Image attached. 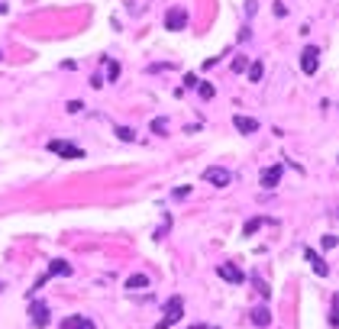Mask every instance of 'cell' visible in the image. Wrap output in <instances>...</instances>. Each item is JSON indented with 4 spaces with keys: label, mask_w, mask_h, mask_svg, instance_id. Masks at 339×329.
<instances>
[{
    "label": "cell",
    "mask_w": 339,
    "mask_h": 329,
    "mask_svg": "<svg viewBox=\"0 0 339 329\" xmlns=\"http://www.w3.org/2000/svg\"><path fill=\"white\" fill-rule=\"evenodd\" d=\"M181 317H184V297H171V300L165 304V317L159 320V329H168V326H174Z\"/></svg>",
    "instance_id": "6da1fadb"
},
{
    "label": "cell",
    "mask_w": 339,
    "mask_h": 329,
    "mask_svg": "<svg viewBox=\"0 0 339 329\" xmlns=\"http://www.w3.org/2000/svg\"><path fill=\"white\" fill-rule=\"evenodd\" d=\"M29 323L36 329H42V326L52 323V307L45 304V300H32V304H29Z\"/></svg>",
    "instance_id": "7a4b0ae2"
},
{
    "label": "cell",
    "mask_w": 339,
    "mask_h": 329,
    "mask_svg": "<svg viewBox=\"0 0 339 329\" xmlns=\"http://www.w3.org/2000/svg\"><path fill=\"white\" fill-rule=\"evenodd\" d=\"M49 152L62 155V159H84V149L71 146V142H65V139H52L49 142Z\"/></svg>",
    "instance_id": "3957f363"
},
{
    "label": "cell",
    "mask_w": 339,
    "mask_h": 329,
    "mask_svg": "<svg viewBox=\"0 0 339 329\" xmlns=\"http://www.w3.org/2000/svg\"><path fill=\"white\" fill-rule=\"evenodd\" d=\"M184 26H187V10H184V6H171V10L165 13V29L181 32Z\"/></svg>",
    "instance_id": "277c9868"
},
{
    "label": "cell",
    "mask_w": 339,
    "mask_h": 329,
    "mask_svg": "<svg viewBox=\"0 0 339 329\" xmlns=\"http://www.w3.org/2000/svg\"><path fill=\"white\" fill-rule=\"evenodd\" d=\"M301 68H304V74H317V68H320V49L317 45H307L301 52Z\"/></svg>",
    "instance_id": "5b68a950"
},
{
    "label": "cell",
    "mask_w": 339,
    "mask_h": 329,
    "mask_svg": "<svg viewBox=\"0 0 339 329\" xmlns=\"http://www.w3.org/2000/svg\"><path fill=\"white\" fill-rule=\"evenodd\" d=\"M203 181L213 184V187H229V184H233V174H229L226 168H207L203 171Z\"/></svg>",
    "instance_id": "8992f818"
},
{
    "label": "cell",
    "mask_w": 339,
    "mask_h": 329,
    "mask_svg": "<svg viewBox=\"0 0 339 329\" xmlns=\"http://www.w3.org/2000/svg\"><path fill=\"white\" fill-rule=\"evenodd\" d=\"M281 174H284V164H271V168L262 171V187H278V181H281Z\"/></svg>",
    "instance_id": "52a82bcc"
},
{
    "label": "cell",
    "mask_w": 339,
    "mask_h": 329,
    "mask_svg": "<svg viewBox=\"0 0 339 329\" xmlns=\"http://www.w3.org/2000/svg\"><path fill=\"white\" fill-rule=\"evenodd\" d=\"M216 274H220L223 281H229V284H242V281H246V274L236 268V265H220V268H216Z\"/></svg>",
    "instance_id": "ba28073f"
},
{
    "label": "cell",
    "mask_w": 339,
    "mask_h": 329,
    "mask_svg": "<svg viewBox=\"0 0 339 329\" xmlns=\"http://www.w3.org/2000/svg\"><path fill=\"white\" fill-rule=\"evenodd\" d=\"M304 258H307V262H310V268H314L317 274H320V278H327V274H330V268H327V262H323V258L317 255L314 249H307V252H304Z\"/></svg>",
    "instance_id": "9c48e42d"
},
{
    "label": "cell",
    "mask_w": 339,
    "mask_h": 329,
    "mask_svg": "<svg viewBox=\"0 0 339 329\" xmlns=\"http://www.w3.org/2000/svg\"><path fill=\"white\" fill-rule=\"evenodd\" d=\"M233 126L239 129V133H246V136H252V133H259V123L252 120V116H233Z\"/></svg>",
    "instance_id": "30bf717a"
},
{
    "label": "cell",
    "mask_w": 339,
    "mask_h": 329,
    "mask_svg": "<svg viewBox=\"0 0 339 329\" xmlns=\"http://www.w3.org/2000/svg\"><path fill=\"white\" fill-rule=\"evenodd\" d=\"M58 329H94V323L87 317H65Z\"/></svg>",
    "instance_id": "8fae6325"
},
{
    "label": "cell",
    "mask_w": 339,
    "mask_h": 329,
    "mask_svg": "<svg viewBox=\"0 0 339 329\" xmlns=\"http://www.w3.org/2000/svg\"><path fill=\"white\" fill-rule=\"evenodd\" d=\"M252 323H255V326H268V323H271L268 307H255V310H252Z\"/></svg>",
    "instance_id": "7c38bea8"
},
{
    "label": "cell",
    "mask_w": 339,
    "mask_h": 329,
    "mask_svg": "<svg viewBox=\"0 0 339 329\" xmlns=\"http://www.w3.org/2000/svg\"><path fill=\"white\" fill-rule=\"evenodd\" d=\"M126 287H130V291H142V287H149V278L146 274H130V278H126Z\"/></svg>",
    "instance_id": "4fadbf2b"
},
{
    "label": "cell",
    "mask_w": 339,
    "mask_h": 329,
    "mask_svg": "<svg viewBox=\"0 0 339 329\" xmlns=\"http://www.w3.org/2000/svg\"><path fill=\"white\" fill-rule=\"evenodd\" d=\"M49 274H58V278H65V274H71V265L62 262V258H55V262L49 265Z\"/></svg>",
    "instance_id": "5bb4252c"
},
{
    "label": "cell",
    "mask_w": 339,
    "mask_h": 329,
    "mask_svg": "<svg viewBox=\"0 0 339 329\" xmlns=\"http://www.w3.org/2000/svg\"><path fill=\"white\" fill-rule=\"evenodd\" d=\"M246 71H249V81H252V84H259L262 74H265V65H262V61H255V65H249V68H246Z\"/></svg>",
    "instance_id": "9a60e30c"
},
{
    "label": "cell",
    "mask_w": 339,
    "mask_h": 329,
    "mask_svg": "<svg viewBox=\"0 0 339 329\" xmlns=\"http://www.w3.org/2000/svg\"><path fill=\"white\" fill-rule=\"evenodd\" d=\"M117 136H120L123 142H133V139H136V133H133L130 126H117Z\"/></svg>",
    "instance_id": "2e32d148"
},
{
    "label": "cell",
    "mask_w": 339,
    "mask_h": 329,
    "mask_svg": "<svg viewBox=\"0 0 339 329\" xmlns=\"http://www.w3.org/2000/svg\"><path fill=\"white\" fill-rule=\"evenodd\" d=\"M197 87H200V97H203V100H213V94H216L213 84H200V81H197Z\"/></svg>",
    "instance_id": "e0dca14e"
},
{
    "label": "cell",
    "mask_w": 339,
    "mask_h": 329,
    "mask_svg": "<svg viewBox=\"0 0 339 329\" xmlns=\"http://www.w3.org/2000/svg\"><path fill=\"white\" fill-rule=\"evenodd\" d=\"M165 129H168V120H152V133L165 136Z\"/></svg>",
    "instance_id": "ac0fdd59"
},
{
    "label": "cell",
    "mask_w": 339,
    "mask_h": 329,
    "mask_svg": "<svg viewBox=\"0 0 339 329\" xmlns=\"http://www.w3.org/2000/svg\"><path fill=\"white\" fill-rule=\"evenodd\" d=\"M259 226H262V219H249V223H246V229H242V236H252V232L259 229Z\"/></svg>",
    "instance_id": "d6986e66"
},
{
    "label": "cell",
    "mask_w": 339,
    "mask_h": 329,
    "mask_svg": "<svg viewBox=\"0 0 339 329\" xmlns=\"http://www.w3.org/2000/svg\"><path fill=\"white\" fill-rule=\"evenodd\" d=\"M246 68H249V61L242 58V55H236L233 58V71H246Z\"/></svg>",
    "instance_id": "ffe728a7"
},
{
    "label": "cell",
    "mask_w": 339,
    "mask_h": 329,
    "mask_svg": "<svg viewBox=\"0 0 339 329\" xmlns=\"http://www.w3.org/2000/svg\"><path fill=\"white\" fill-rule=\"evenodd\" d=\"M184 87H197V74H187V78H184Z\"/></svg>",
    "instance_id": "44dd1931"
},
{
    "label": "cell",
    "mask_w": 339,
    "mask_h": 329,
    "mask_svg": "<svg viewBox=\"0 0 339 329\" xmlns=\"http://www.w3.org/2000/svg\"><path fill=\"white\" fill-rule=\"evenodd\" d=\"M187 194H191V187H178L174 190V200H181V197H187Z\"/></svg>",
    "instance_id": "7402d4cb"
},
{
    "label": "cell",
    "mask_w": 339,
    "mask_h": 329,
    "mask_svg": "<svg viewBox=\"0 0 339 329\" xmlns=\"http://www.w3.org/2000/svg\"><path fill=\"white\" fill-rule=\"evenodd\" d=\"M336 245V236H323V249H333Z\"/></svg>",
    "instance_id": "603a6c76"
},
{
    "label": "cell",
    "mask_w": 339,
    "mask_h": 329,
    "mask_svg": "<svg viewBox=\"0 0 339 329\" xmlns=\"http://www.w3.org/2000/svg\"><path fill=\"white\" fill-rule=\"evenodd\" d=\"M81 107H84V104H81V100H71V104H68V113H78Z\"/></svg>",
    "instance_id": "cb8c5ba5"
},
{
    "label": "cell",
    "mask_w": 339,
    "mask_h": 329,
    "mask_svg": "<svg viewBox=\"0 0 339 329\" xmlns=\"http://www.w3.org/2000/svg\"><path fill=\"white\" fill-rule=\"evenodd\" d=\"M0 13H6V3H0Z\"/></svg>",
    "instance_id": "d4e9b609"
},
{
    "label": "cell",
    "mask_w": 339,
    "mask_h": 329,
    "mask_svg": "<svg viewBox=\"0 0 339 329\" xmlns=\"http://www.w3.org/2000/svg\"><path fill=\"white\" fill-rule=\"evenodd\" d=\"M0 291H3V284H0Z\"/></svg>",
    "instance_id": "484cf974"
}]
</instances>
